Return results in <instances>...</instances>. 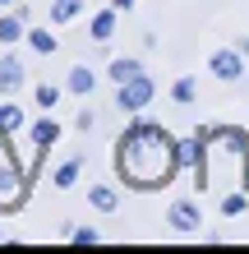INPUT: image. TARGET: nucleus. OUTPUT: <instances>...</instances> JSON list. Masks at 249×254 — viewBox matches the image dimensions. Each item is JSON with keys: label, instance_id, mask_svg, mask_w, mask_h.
I'll return each mask as SVG.
<instances>
[{"label": "nucleus", "instance_id": "obj_5", "mask_svg": "<svg viewBox=\"0 0 249 254\" xmlns=\"http://www.w3.org/2000/svg\"><path fill=\"white\" fill-rule=\"evenodd\" d=\"M166 222H171L180 236H194V231L203 227V213H199L194 203H185V199H180V203H171V208H166Z\"/></svg>", "mask_w": 249, "mask_h": 254}, {"label": "nucleus", "instance_id": "obj_15", "mask_svg": "<svg viewBox=\"0 0 249 254\" xmlns=\"http://www.w3.org/2000/svg\"><path fill=\"white\" fill-rule=\"evenodd\" d=\"M79 9H83V0H51V23H69V19H79Z\"/></svg>", "mask_w": 249, "mask_h": 254}, {"label": "nucleus", "instance_id": "obj_1", "mask_svg": "<svg viewBox=\"0 0 249 254\" xmlns=\"http://www.w3.org/2000/svg\"><path fill=\"white\" fill-rule=\"evenodd\" d=\"M180 167V143L162 125H129L115 139V171L134 190H162Z\"/></svg>", "mask_w": 249, "mask_h": 254}, {"label": "nucleus", "instance_id": "obj_18", "mask_svg": "<svg viewBox=\"0 0 249 254\" xmlns=\"http://www.w3.org/2000/svg\"><path fill=\"white\" fill-rule=\"evenodd\" d=\"M55 102H60V88H55V83H37V107H55Z\"/></svg>", "mask_w": 249, "mask_h": 254}, {"label": "nucleus", "instance_id": "obj_10", "mask_svg": "<svg viewBox=\"0 0 249 254\" xmlns=\"http://www.w3.org/2000/svg\"><path fill=\"white\" fill-rule=\"evenodd\" d=\"M93 69H88V65H74V69H69V79H65V88H69V93H74V97H88V93H93Z\"/></svg>", "mask_w": 249, "mask_h": 254}, {"label": "nucleus", "instance_id": "obj_20", "mask_svg": "<svg viewBox=\"0 0 249 254\" xmlns=\"http://www.w3.org/2000/svg\"><path fill=\"white\" fill-rule=\"evenodd\" d=\"M19 181H23V171L14 167V162H9V167H0V194H9V190L19 185Z\"/></svg>", "mask_w": 249, "mask_h": 254}, {"label": "nucleus", "instance_id": "obj_13", "mask_svg": "<svg viewBox=\"0 0 249 254\" xmlns=\"http://www.w3.org/2000/svg\"><path fill=\"white\" fill-rule=\"evenodd\" d=\"M79 171H83V162H79V157H69L65 167H55V176H51L55 190H74V185H79Z\"/></svg>", "mask_w": 249, "mask_h": 254}, {"label": "nucleus", "instance_id": "obj_9", "mask_svg": "<svg viewBox=\"0 0 249 254\" xmlns=\"http://www.w3.org/2000/svg\"><path fill=\"white\" fill-rule=\"evenodd\" d=\"M106 74H111V83H115V88H120L125 79H134V74H143V65L134 61V56H115V61H111V69H106Z\"/></svg>", "mask_w": 249, "mask_h": 254}, {"label": "nucleus", "instance_id": "obj_8", "mask_svg": "<svg viewBox=\"0 0 249 254\" xmlns=\"http://www.w3.org/2000/svg\"><path fill=\"white\" fill-rule=\"evenodd\" d=\"M180 162H185V167H194V181L203 185V134H194V139L180 143Z\"/></svg>", "mask_w": 249, "mask_h": 254}, {"label": "nucleus", "instance_id": "obj_7", "mask_svg": "<svg viewBox=\"0 0 249 254\" xmlns=\"http://www.w3.org/2000/svg\"><path fill=\"white\" fill-rule=\"evenodd\" d=\"M23 23H28V19H23L19 9H14V14H0V47H14L19 37H28Z\"/></svg>", "mask_w": 249, "mask_h": 254}, {"label": "nucleus", "instance_id": "obj_16", "mask_svg": "<svg viewBox=\"0 0 249 254\" xmlns=\"http://www.w3.org/2000/svg\"><path fill=\"white\" fill-rule=\"evenodd\" d=\"M28 42H33V51H37V56H51V51H55V33H47V28L28 33Z\"/></svg>", "mask_w": 249, "mask_h": 254}, {"label": "nucleus", "instance_id": "obj_3", "mask_svg": "<svg viewBox=\"0 0 249 254\" xmlns=\"http://www.w3.org/2000/svg\"><path fill=\"white\" fill-rule=\"evenodd\" d=\"M208 69H212L222 83H236V79H245V56H240V51H231V47H222V51H212Z\"/></svg>", "mask_w": 249, "mask_h": 254}, {"label": "nucleus", "instance_id": "obj_19", "mask_svg": "<svg viewBox=\"0 0 249 254\" xmlns=\"http://www.w3.org/2000/svg\"><path fill=\"white\" fill-rule=\"evenodd\" d=\"M171 97L189 107V102H194V79H175V83H171Z\"/></svg>", "mask_w": 249, "mask_h": 254}, {"label": "nucleus", "instance_id": "obj_6", "mask_svg": "<svg viewBox=\"0 0 249 254\" xmlns=\"http://www.w3.org/2000/svg\"><path fill=\"white\" fill-rule=\"evenodd\" d=\"M55 139H60V125H55V121H51V111H47V116L33 125V148H37V157H47Z\"/></svg>", "mask_w": 249, "mask_h": 254}, {"label": "nucleus", "instance_id": "obj_17", "mask_svg": "<svg viewBox=\"0 0 249 254\" xmlns=\"http://www.w3.org/2000/svg\"><path fill=\"white\" fill-rule=\"evenodd\" d=\"M245 208H249V194H226V199H222V213L226 217H240Z\"/></svg>", "mask_w": 249, "mask_h": 254}, {"label": "nucleus", "instance_id": "obj_21", "mask_svg": "<svg viewBox=\"0 0 249 254\" xmlns=\"http://www.w3.org/2000/svg\"><path fill=\"white\" fill-rule=\"evenodd\" d=\"M69 241H74V245H97V231H93V227H79Z\"/></svg>", "mask_w": 249, "mask_h": 254}, {"label": "nucleus", "instance_id": "obj_12", "mask_svg": "<svg viewBox=\"0 0 249 254\" xmlns=\"http://www.w3.org/2000/svg\"><path fill=\"white\" fill-rule=\"evenodd\" d=\"M115 14H120L115 5L101 9V14H93V37H97V42H111V37H115Z\"/></svg>", "mask_w": 249, "mask_h": 254}, {"label": "nucleus", "instance_id": "obj_2", "mask_svg": "<svg viewBox=\"0 0 249 254\" xmlns=\"http://www.w3.org/2000/svg\"><path fill=\"white\" fill-rule=\"evenodd\" d=\"M152 93H157V83L148 79V74H134V79H125L120 83V93H115V107L120 111H143L152 102Z\"/></svg>", "mask_w": 249, "mask_h": 254}, {"label": "nucleus", "instance_id": "obj_22", "mask_svg": "<svg viewBox=\"0 0 249 254\" xmlns=\"http://www.w3.org/2000/svg\"><path fill=\"white\" fill-rule=\"evenodd\" d=\"M111 5L120 9V14H129V9H134V0H111Z\"/></svg>", "mask_w": 249, "mask_h": 254}, {"label": "nucleus", "instance_id": "obj_11", "mask_svg": "<svg viewBox=\"0 0 249 254\" xmlns=\"http://www.w3.org/2000/svg\"><path fill=\"white\" fill-rule=\"evenodd\" d=\"M88 203H93L97 213H115V203H120V194H115L111 185H93V190H88Z\"/></svg>", "mask_w": 249, "mask_h": 254}, {"label": "nucleus", "instance_id": "obj_23", "mask_svg": "<svg viewBox=\"0 0 249 254\" xmlns=\"http://www.w3.org/2000/svg\"><path fill=\"white\" fill-rule=\"evenodd\" d=\"M9 5H14V0H0V9H9Z\"/></svg>", "mask_w": 249, "mask_h": 254}, {"label": "nucleus", "instance_id": "obj_14", "mask_svg": "<svg viewBox=\"0 0 249 254\" xmlns=\"http://www.w3.org/2000/svg\"><path fill=\"white\" fill-rule=\"evenodd\" d=\"M19 125H23V111L14 107V97H5V107H0V139H9Z\"/></svg>", "mask_w": 249, "mask_h": 254}, {"label": "nucleus", "instance_id": "obj_4", "mask_svg": "<svg viewBox=\"0 0 249 254\" xmlns=\"http://www.w3.org/2000/svg\"><path fill=\"white\" fill-rule=\"evenodd\" d=\"M23 83H28L23 61H19V56H0V97H14Z\"/></svg>", "mask_w": 249, "mask_h": 254}]
</instances>
